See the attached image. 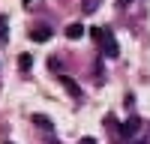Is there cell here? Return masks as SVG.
Instances as JSON below:
<instances>
[{"mask_svg": "<svg viewBox=\"0 0 150 144\" xmlns=\"http://www.w3.org/2000/svg\"><path fill=\"white\" fill-rule=\"evenodd\" d=\"M138 126H141V120L129 117V120H126V126H123V135H129V132H138Z\"/></svg>", "mask_w": 150, "mask_h": 144, "instance_id": "obj_6", "label": "cell"}, {"mask_svg": "<svg viewBox=\"0 0 150 144\" xmlns=\"http://www.w3.org/2000/svg\"><path fill=\"white\" fill-rule=\"evenodd\" d=\"M99 6H102V0H81V12L84 15H93Z\"/></svg>", "mask_w": 150, "mask_h": 144, "instance_id": "obj_3", "label": "cell"}, {"mask_svg": "<svg viewBox=\"0 0 150 144\" xmlns=\"http://www.w3.org/2000/svg\"><path fill=\"white\" fill-rule=\"evenodd\" d=\"M81 144H96V138H81Z\"/></svg>", "mask_w": 150, "mask_h": 144, "instance_id": "obj_10", "label": "cell"}, {"mask_svg": "<svg viewBox=\"0 0 150 144\" xmlns=\"http://www.w3.org/2000/svg\"><path fill=\"white\" fill-rule=\"evenodd\" d=\"M18 66H21V69H30V66H33V57H30V54H21V57H18Z\"/></svg>", "mask_w": 150, "mask_h": 144, "instance_id": "obj_8", "label": "cell"}, {"mask_svg": "<svg viewBox=\"0 0 150 144\" xmlns=\"http://www.w3.org/2000/svg\"><path fill=\"white\" fill-rule=\"evenodd\" d=\"M33 123H36V126H42L45 132H51V129H54V123H51L45 114H36V117H33Z\"/></svg>", "mask_w": 150, "mask_h": 144, "instance_id": "obj_5", "label": "cell"}, {"mask_svg": "<svg viewBox=\"0 0 150 144\" xmlns=\"http://www.w3.org/2000/svg\"><path fill=\"white\" fill-rule=\"evenodd\" d=\"M66 36H69V39H81V36H84V24H69Z\"/></svg>", "mask_w": 150, "mask_h": 144, "instance_id": "obj_4", "label": "cell"}, {"mask_svg": "<svg viewBox=\"0 0 150 144\" xmlns=\"http://www.w3.org/2000/svg\"><path fill=\"white\" fill-rule=\"evenodd\" d=\"M99 42H102V51H105V57H111V60H114L117 54H120V48H117V42H114V36H102V39H99Z\"/></svg>", "mask_w": 150, "mask_h": 144, "instance_id": "obj_1", "label": "cell"}, {"mask_svg": "<svg viewBox=\"0 0 150 144\" xmlns=\"http://www.w3.org/2000/svg\"><path fill=\"white\" fill-rule=\"evenodd\" d=\"M60 84H63V87L75 96V99H81V87H78V81H72L69 75H60Z\"/></svg>", "mask_w": 150, "mask_h": 144, "instance_id": "obj_2", "label": "cell"}, {"mask_svg": "<svg viewBox=\"0 0 150 144\" xmlns=\"http://www.w3.org/2000/svg\"><path fill=\"white\" fill-rule=\"evenodd\" d=\"M0 45H6V15H0Z\"/></svg>", "mask_w": 150, "mask_h": 144, "instance_id": "obj_9", "label": "cell"}, {"mask_svg": "<svg viewBox=\"0 0 150 144\" xmlns=\"http://www.w3.org/2000/svg\"><path fill=\"white\" fill-rule=\"evenodd\" d=\"M33 39H36V42H45V39H51V30H48V27H39V30H33Z\"/></svg>", "mask_w": 150, "mask_h": 144, "instance_id": "obj_7", "label": "cell"}, {"mask_svg": "<svg viewBox=\"0 0 150 144\" xmlns=\"http://www.w3.org/2000/svg\"><path fill=\"white\" fill-rule=\"evenodd\" d=\"M30 3H33V0H24V6H30Z\"/></svg>", "mask_w": 150, "mask_h": 144, "instance_id": "obj_11", "label": "cell"}]
</instances>
